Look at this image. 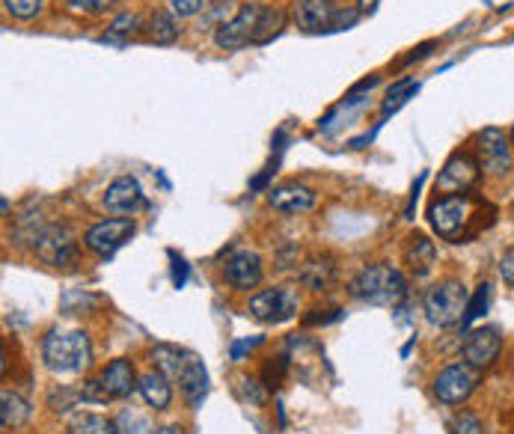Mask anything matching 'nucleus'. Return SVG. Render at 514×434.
I'll use <instances>...</instances> for the list:
<instances>
[{"instance_id":"13","label":"nucleus","mask_w":514,"mask_h":434,"mask_svg":"<svg viewBox=\"0 0 514 434\" xmlns=\"http://www.w3.org/2000/svg\"><path fill=\"white\" fill-rule=\"evenodd\" d=\"M500 351H503V336H500L497 327H476L461 342V357L470 366H476V369L494 366V360L500 357Z\"/></svg>"},{"instance_id":"8","label":"nucleus","mask_w":514,"mask_h":434,"mask_svg":"<svg viewBox=\"0 0 514 434\" xmlns=\"http://www.w3.org/2000/svg\"><path fill=\"white\" fill-rule=\"evenodd\" d=\"M36 256L51 265V268H69L78 262V241H75V232L66 226V223H48L42 229V235L36 238L33 244Z\"/></svg>"},{"instance_id":"2","label":"nucleus","mask_w":514,"mask_h":434,"mask_svg":"<svg viewBox=\"0 0 514 434\" xmlns=\"http://www.w3.org/2000/svg\"><path fill=\"white\" fill-rule=\"evenodd\" d=\"M42 360L54 375H81L93 363V342L84 330H48L42 339Z\"/></svg>"},{"instance_id":"27","label":"nucleus","mask_w":514,"mask_h":434,"mask_svg":"<svg viewBox=\"0 0 514 434\" xmlns=\"http://www.w3.org/2000/svg\"><path fill=\"white\" fill-rule=\"evenodd\" d=\"M99 304H102V298H96V295H90V292H81V289H69V292L60 298V307H63L66 316H84V313L96 310Z\"/></svg>"},{"instance_id":"30","label":"nucleus","mask_w":514,"mask_h":434,"mask_svg":"<svg viewBox=\"0 0 514 434\" xmlns=\"http://www.w3.org/2000/svg\"><path fill=\"white\" fill-rule=\"evenodd\" d=\"M116 426H119V434H155L149 420L143 414H137V411H122Z\"/></svg>"},{"instance_id":"10","label":"nucleus","mask_w":514,"mask_h":434,"mask_svg":"<svg viewBox=\"0 0 514 434\" xmlns=\"http://www.w3.org/2000/svg\"><path fill=\"white\" fill-rule=\"evenodd\" d=\"M476 158L479 167L491 176H506L514 167L512 140L500 128H485L476 134Z\"/></svg>"},{"instance_id":"16","label":"nucleus","mask_w":514,"mask_h":434,"mask_svg":"<svg viewBox=\"0 0 514 434\" xmlns=\"http://www.w3.org/2000/svg\"><path fill=\"white\" fill-rule=\"evenodd\" d=\"M179 384H182V396L188 399V405L194 411L203 408V402H206L208 396V372L206 366H203V360L194 351L185 354V363H182V372H179Z\"/></svg>"},{"instance_id":"12","label":"nucleus","mask_w":514,"mask_h":434,"mask_svg":"<svg viewBox=\"0 0 514 434\" xmlns=\"http://www.w3.org/2000/svg\"><path fill=\"white\" fill-rule=\"evenodd\" d=\"M479 161L470 152H455L437 179V194H467L479 185Z\"/></svg>"},{"instance_id":"19","label":"nucleus","mask_w":514,"mask_h":434,"mask_svg":"<svg viewBox=\"0 0 514 434\" xmlns=\"http://www.w3.org/2000/svg\"><path fill=\"white\" fill-rule=\"evenodd\" d=\"M434 259H437V247H434V241H431L425 232H413L411 238H408V244H405V262L411 265L413 274H416V277L431 274Z\"/></svg>"},{"instance_id":"23","label":"nucleus","mask_w":514,"mask_h":434,"mask_svg":"<svg viewBox=\"0 0 514 434\" xmlns=\"http://www.w3.org/2000/svg\"><path fill=\"white\" fill-rule=\"evenodd\" d=\"M27 420H30V405L18 393L3 390V396H0V426H3V432H15Z\"/></svg>"},{"instance_id":"39","label":"nucleus","mask_w":514,"mask_h":434,"mask_svg":"<svg viewBox=\"0 0 514 434\" xmlns=\"http://www.w3.org/2000/svg\"><path fill=\"white\" fill-rule=\"evenodd\" d=\"M500 274H503V280L514 289V247L503 253V259H500Z\"/></svg>"},{"instance_id":"17","label":"nucleus","mask_w":514,"mask_h":434,"mask_svg":"<svg viewBox=\"0 0 514 434\" xmlns=\"http://www.w3.org/2000/svg\"><path fill=\"white\" fill-rule=\"evenodd\" d=\"M99 384H102V390L107 393V399H125V396L134 393V387L140 384V378L134 375L131 360L119 357V360H113V363L104 366L102 375H99Z\"/></svg>"},{"instance_id":"14","label":"nucleus","mask_w":514,"mask_h":434,"mask_svg":"<svg viewBox=\"0 0 514 434\" xmlns=\"http://www.w3.org/2000/svg\"><path fill=\"white\" fill-rule=\"evenodd\" d=\"M262 274H265L262 256L253 253V250H235V253L226 259V265H223V280H226L232 289H238V292L256 289V286L262 283Z\"/></svg>"},{"instance_id":"35","label":"nucleus","mask_w":514,"mask_h":434,"mask_svg":"<svg viewBox=\"0 0 514 434\" xmlns=\"http://www.w3.org/2000/svg\"><path fill=\"white\" fill-rule=\"evenodd\" d=\"M170 259H173V283H176V289H182L188 283V262L176 253H170Z\"/></svg>"},{"instance_id":"11","label":"nucleus","mask_w":514,"mask_h":434,"mask_svg":"<svg viewBox=\"0 0 514 434\" xmlns=\"http://www.w3.org/2000/svg\"><path fill=\"white\" fill-rule=\"evenodd\" d=\"M137 232V223L131 217H113V220H99L84 232V247L93 250L96 256H113L131 235Z\"/></svg>"},{"instance_id":"20","label":"nucleus","mask_w":514,"mask_h":434,"mask_svg":"<svg viewBox=\"0 0 514 434\" xmlns=\"http://www.w3.org/2000/svg\"><path fill=\"white\" fill-rule=\"evenodd\" d=\"M137 390H140L143 402H146L149 408H155V411H167V408H170V402H173L170 378H167L164 372H158V369H155V372H146V375L140 378Z\"/></svg>"},{"instance_id":"22","label":"nucleus","mask_w":514,"mask_h":434,"mask_svg":"<svg viewBox=\"0 0 514 434\" xmlns=\"http://www.w3.org/2000/svg\"><path fill=\"white\" fill-rule=\"evenodd\" d=\"M143 36L149 39V42H155V45H170V42H176L179 39V21H176V15L173 12H152L149 18H146V24H143Z\"/></svg>"},{"instance_id":"7","label":"nucleus","mask_w":514,"mask_h":434,"mask_svg":"<svg viewBox=\"0 0 514 434\" xmlns=\"http://www.w3.org/2000/svg\"><path fill=\"white\" fill-rule=\"evenodd\" d=\"M479 384H482V369L470 366L467 360L452 363L434 378V396L440 405H461L476 393Z\"/></svg>"},{"instance_id":"3","label":"nucleus","mask_w":514,"mask_h":434,"mask_svg":"<svg viewBox=\"0 0 514 434\" xmlns=\"http://www.w3.org/2000/svg\"><path fill=\"white\" fill-rule=\"evenodd\" d=\"M348 289L357 301L375 304V307H399L408 295V283L402 271L390 265H366L363 271H357Z\"/></svg>"},{"instance_id":"1","label":"nucleus","mask_w":514,"mask_h":434,"mask_svg":"<svg viewBox=\"0 0 514 434\" xmlns=\"http://www.w3.org/2000/svg\"><path fill=\"white\" fill-rule=\"evenodd\" d=\"M482 209H485V203L470 194H446L428 206V220H431V229L443 241H467L479 229H485L482 223H476V217H479L476 212H482Z\"/></svg>"},{"instance_id":"4","label":"nucleus","mask_w":514,"mask_h":434,"mask_svg":"<svg viewBox=\"0 0 514 434\" xmlns=\"http://www.w3.org/2000/svg\"><path fill=\"white\" fill-rule=\"evenodd\" d=\"M357 9H339L336 0H298L292 6V18L304 33H330V30H345L357 21Z\"/></svg>"},{"instance_id":"26","label":"nucleus","mask_w":514,"mask_h":434,"mask_svg":"<svg viewBox=\"0 0 514 434\" xmlns=\"http://www.w3.org/2000/svg\"><path fill=\"white\" fill-rule=\"evenodd\" d=\"M491 304H494V286H491V283H482V286L470 295V301H467V310H464V322H461V327H470L476 319H482V316L491 310Z\"/></svg>"},{"instance_id":"43","label":"nucleus","mask_w":514,"mask_h":434,"mask_svg":"<svg viewBox=\"0 0 514 434\" xmlns=\"http://www.w3.org/2000/svg\"><path fill=\"white\" fill-rule=\"evenodd\" d=\"M512 143H514V125H512Z\"/></svg>"},{"instance_id":"25","label":"nucleus","mask_w":514,"mask_h":434,"mask_svg":"<svg viewBox=\"0 0 514 434\" xmlns=\"http://www.w3.org/2000/svg\"><path fill=\"white\" fill-rule=\"evenodd\" d=\"M69 434H119V426L102 414H75L69 420Z\"/></svg>"},{"instance_id":"33","label":"nucleus","mask_w":514,"mask_h":434,"mask_svg":"<svg viewBox=\"0 0 514 434\" xmlns=\"http://www.w3.org/2000/svg\"><path fill=\"white\" fill-rule=\"evenodd\" d=\"M66 6L78 9V12H90V15H99L104 9L113 6V0H63Z\"/></svg>"},{"instance_id":"15","label":"nucleus","mask_w":514,"mask_h":434,"mask_svg":"<svg viewBox=\"0 0 514 434\" xmlns=\"http://www.w3.org/2000/svg\"><path fill=\"white\" fill-rule=\"evenodd\" d=\"M104 209L113 215H134L146 206V194L134 176H119L104 191Z\"/></svg>"},{"instance_id":"36","label":"nucleus","mask_w":514,"mask_h":434,"mask_svg":"<svg viewBox=\"0 0 514 434\" xmlns=\"http://www.w3.org/2000/svg\"><path fill=\"white\" fill-rule=\"evenodd\" d=\"M134 27H137V18H134V15H119V18L110 24V36H113V33L128 36V33H134Z\"/></svg>"},{"instance_id":"42","label":"nucleus","mask_w":514,"mask_h":434,"mask_svg":"<svg viewBox=\"0 0 514 434\" xmlns=\"http://www.w3.org/2000/svg\"><path fill=\"white\" fill-rule=\"evenodd\" d=\"M357 3H360V9H375L378 0H357Z\"/></svg>"},{"instance_id":"31","label":"nucleus","mask_w":514,"mask_h":434,"mask_svg":"<svg viewBox=\"0 0 514 434\" xmlns=\"http://www.w3.org/2000/svg\"><path fill=\"white\" fill-rule=\"evenodd\" d=\"M3 6H6V12H9L12 18L30 21V18H36V15L42 12L45 0H3Z\"/></svg>"},{"instance_id":"32","label":"nucleus","mask_w":514,"mask_h":434,"mask_svg":"<svg viewBox=\"0 0 514 434\" xmlns=\"http://www.w3.org/2000/svg\"><path fill=\"white\" fill-rule=\"evenodd\" d=\"M449 432L452 434H482L485 432V426H482V420H479L473 411H461V414H455V417H452V423H449Z\"/></svg>"},{"instance_id":"41","label":"nucleus","mask_w":514,"mask_h":434,"mask_svg":"<svg viewBox=\"0 0 514 434\" xmlns=\"http://www.w3.org/2000/svg\"><path fill=\"white\" fill-rule=\"evenodd\" d=\"M155 434H185L182 426H161V429H155Z\"/></svg>"},{"instance_id":"28","label":"nucleus","mask_w":514,"mask_h":434,"mask_svg":"<svg viewBox=\"0 0 514 434\" xmlns=\"http://www.w3.org/2000/svg\"><path fill=\"white\" fill-rule=\"evenodd\" d=\"M419 93V84L411 81V78H402V81H396L393 87H390V93H387V102H384V116L387 113H396L399 108H405L408 102H411L413 96Z\"/></svg>"},{"instance_id":"9","label":"nucleus","mask_w":514,"mask_h":434,"mask_svg":"<svg viewBox=\"0 0 514 434\" xmlns=\"http://www.w3.org/2000/svg\"><path fill=\"white\" fill-rule=\"evenodd\" d=\"M298 313V292L289 286H274L262 289L259 295L250 298V316L265 322V325H280L289 322Z\"/></svg>"},{"instance_id":"38","label":"nucleus","mask_w":514,"mask_h":434,"mask_svg":"<svg viewBox=\"0 0 514 434\" xmlns=\"http://www.w3.org/2000/svg\"><path fill=\"white\" fill-rule=\"evenodd\" d=\"M241 387H244V399H250L253 405H262L265 402V390H259V381L241 378Z\"/></svg>"},{"instance_id":"40","label":"nucleus","mask_w":514,"mask_h":434,"mask_svg":"<svg viewBox=\"0 0 514 434\" xmlns=\"http://www.w3.org/2000/svg\"><path fill=\"white\" fill-rule=\"evenodd\" d=\"M431 48H434V42H425V45L413 48V54H408L405 60H399V66H408V63H413V60H422L425 54H431Z\"/></svg>"},{"instance_id":"5","label":"nucleus","mask_w":514,"mask_h":434,"mask_svg":"<svg viewBox=\"0 0 514 434\" xmlns=\"http://www.w3.org/2000/svg\"><path fill=\"white\" fill-rule=\"evenodd\" d=\"M467 289L458 280H443L425 292V319L434 327H455L464 322Z\"/></svg>"},{"instance_id":"34","label":"nucleus","mask_w":514,"mask_h":434,"mask_svg":"<svg viewBox=\"0 0 514 434\" xmlns=\"http://www.w3.org/2000/svg\"><path fill=\"white\" fill-rule=\"evenodd\" d=\"M167 3H170V12L179 15V18L197 15L203 9V0H167Z\"/></svg>"},{"instance_id":"6","label":"nucleus","mask_w":514,"mask_h":434,"mask_svg":"<svg viewBox=\"0 0 514 434\" xmlns=\"http://www.w3.org/2000/svg\"><path fill=\"white\" fill-rule=\"evenodd\" d=\"M265 9L268 6H259V3H247L244 9H238L235 18H229V21H223L217 27L214 45L223 48V51H235V48H244V45H256Z\"/></svg>"},{"instance_id":"18","label":"nucleus","mask_w":514,"mask_h":434,"mask_svg":"<svg viewBox=\"0 0 514 434\" xmlns=\"http://www.w3.org/2000/svg\"><path fill=\"white\" fill-rule=\"evenodd\" d=\"M268 203L277 209V212H286V215H301V212H309L315 206V191L307 188V185H283V188H274L268 194Z\"/></svg>"},{"instance_id":"37","label":"nucleus","mask_w":514,"mask_h":434,"mask_svg":"<svg viewBox=\"0 0 514 434\" xmlns=\"http://www.w3.org/2000/svg\"><path fill=\"white\" fill-rule=\"evenodd\" d=\"M265 339L262 336H253V339H241V342H232V360H244L247 351H253L256 345H262Z\"/></svg>"},{"instance_id":"24","label":"nucleus","mask_w":514,"mask_h":434,"mask_svg":"<svg viewBox=\"0 0 514 434\" xmlns=\"http://www.w3.org/2000/svg\"><path fill=\"white\" fill-rule=\"evenodd\" d=\"M185 354H188L185 348H173V345H158V348H152V351H149V357H152L155 369H158V372H164L170 381H179V372H182Z\"/></svg>"},{"instance_id":"29","label":"nucleus","mask_w":514,"mask_h":434,"mask_svg":"<svg viewBox=\"0 0 514 434\" xmlns=\"http://www.w3.org/2000/svg\"><path fill=\"white\" fill-rule=\"evenodd\" d=\"M286 372H289V357H268V363L262 366V384H265V390H277L280 384H283V378H286Z\"/></svg>"},{"instance_id":"21","label":"nucleus","mask_w":514,"mask_h":434,"mask_svg":"<svg viewBox=\"0 0 514 434\" xmlns=\"http://www.w3.org/2000/svg\"><path fill=\"white\" fill-rule=\"evenodd\" d=\"M301 283L307 286V289H315V292H321V289H327L330 283H333V277H336V265H333V259L327 256V253H312L307 262L301 265Z\"/></svg>"}]
</instances>
